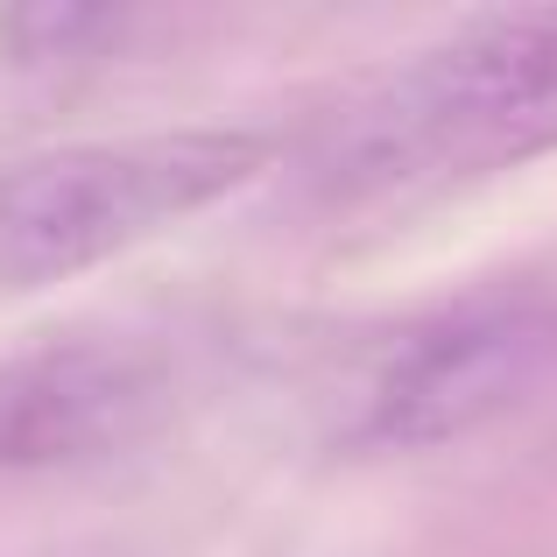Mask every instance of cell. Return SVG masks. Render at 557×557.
Here are the masks:
<instances>
[{"mask_svg":"<svg viewBox=\"0 0 557 557\" xmlns=\"http://www.w3.org/2000/svg\"><path fill=\"white\" fill-rule=\"evenodd\" d=\"M92 28H107V14H99V8H14L8 22H0V36L14 42V57H22V64H36V57L78 50Z\"/></svg>","mask_w":557,"mask_h":557,"instance_id":"5b68a950","label":"cell"},{"mask_svg":"<svg viewBox=\"0 0 557 557\" xmlns=\"http://www.w3.org/2000/svg\"><path fill=\"white\" fill-rule=\"evenodd\" d=\"M269 156V135L247 127H170L22 156L0 177V289L99 269L255 184Z\"/></svg>","mask_w":557,"mask_h":557,"instance_id":"7a4b0ae2","label":"cell"},{"mask_svg":"<svg viewBox=\"0 0 557 557\" xmlns=\"http://www.w3.org/2000/svg\"><path fill=\"white\" fill-rule=\"evenodd\" d=\"M557 381V304L487 297L431 318L395 346L368 388V437L388 451H437L502 423Z\"/></svg>","mask_w":557,"mask_h":557,"instance_id":"3957f363","label":"cell"},{"mask_svg":"<svg viewBox=\"0 0 557 557\" xmlns=\"http://www.w3.org/2000/svg\"><path fill=\"white\" fill-rule=\"evenodd\" d=\"M536 156H557V8L480 14L368 78L318 141V190L339 205L423 198Z\"/></svg>","mask_w":557,"mask_h":557,"instance_id":"6da1fadb","label":"cell"},{"mask_svg":"<svg viewBox=\"0 0 557 557\" xmlns=\"http://www.w3.org/2000/svg\"><path fill=\"white\" fill-rule=\"evenodd\" d=\"M177 381L149 339L121 332H57L0 360V466L71 473L135 451L163 431Z\"/></svg>","mask_w":557,"mask_h":557,"instance_id":"277c9868","label":"cell"}]
</instances>
